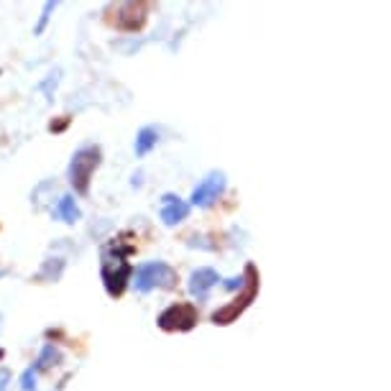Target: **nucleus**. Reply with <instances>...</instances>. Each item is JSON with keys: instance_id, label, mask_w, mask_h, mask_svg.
Returning a JSON list of instances; mask_svg holds the SVG:
<instances>
[{"instance_id": "nucleus-1", "label": "nucleus", "mask_w": 391, "mask_h": 391, "mask_svg": "<svg viewBox=\"0 0 391 391\" xmlns=\"http://www.w3.org/2000/svg\"><path fill=\"white\" fill-rule=\"evenodd\" d=\"M97 166H100V148L97 146H82L74 151L69 169H66V177H69V185L74 187V192H90V179H92V171Z\"/></svg>"}, {"instance_id": "nucleus-2", "label": "nucleus", "mask_w": 391, "mask_h": 391, "mask_svg": "<svg viewBox=\"0 0 391 391\" xmlns=\"http://www.w3.org/2000/svg\"><path fill=\"white\" fill-rule=\"evenodd\" d=\"M131 264L126 261V251H115V246H111L108 251L103 253V281L105 289L111 297H120L123 289H126L128 279H131Z\"/></svg>"}, {"instance_id": "nucleus-3", "label": "nucleus", "mask_w": 391, "mask_h": 391, "mask_svg": "<svg viewBox=\"0 0 391 391\" xmlns=\"http://www.w3.org/2000/svg\"><path fill=\"white\" fill-rule=\"evenodd\" d=\"M174 284H177V271L162 261H148V264L138 266V271H136V289L138 292H151L156 287L169 289Z\"/></svg>"}, {"instance_id": "nucleus-4", "label": "nucleus", "mask_w": 391, "mask_h": 391, "mask_svg": "<svg viewBox=\"0 0 391 391\" xmlns=\"http://www.w3.org/2000/svg\"><path fill=\"white\" fill-rule=\"evenodd\" d=\"M194 322H197V310L187 302L171 304L159 315V327L162 330H192Z\"/></svg>"}, {"instance_id": "nucleus-5", "label": "nucleus", "mask_w": 391, "mask_h": 391, "mask_svg": "<svg viewBox=\"0 0 391 391\" xmlns=\"http://www.w3.org/2000/svg\"><path fill=\"white\" fill-rule=\"evenodd\" d=\"M115 18H113V26L120 31H136L143 26V21H146V8L136 6V3H123V6L115 8Z\"/></svg>"}, {"instance_id": "nucleus-6", "label": "nucleus", "mask_w": 391, "mask_h": 391, "mask_svg": "<svg viewBox=\"0 0 391 391\" xmlns=\"http://www.w3.org/2000/svg\"><path fill=\"white\" fill-rule=\"evenodd\" d=\"M187 213H190V205H187V202H182L179 197H171V194H166V197H164L162 220L166 222V225H174V222L185 220Z\"/></svg>"}, {"instance_id": "nucleus-7", "label": "nucleus", "mask_w": 391, "mask_h": 391, "mask_svg": "<svg viewBox=\"0 0 391 391\" xmlns=\"http://www.w3.org/2000/svg\"><path fill=\"white\" fill-rule=\"evenodd\" d=\"M80 207H77V202H74L72 194H64V197H59V202H57V207H54V218L62 222H66V225H72V222L80 220Z\"/></svg>"}, {"instance_id": "nucleus-8", "label": "nucleus", "mask_w": 391, "mask_h": 391, "mask_svg": "<svg viewBox=\"0 0 391 391\" xmlns=\"http://www.w3.org/2000/svg\"><path fill=\"white\" fill-rule=\"evenodd\" d=\"M222 190V177L218 174V177H210V179H205L202 185L194 190V194H192V202L194 205H207L210 199L213 197H218V192Z\"/></svg>"}, {"instance_id": "nucleus-9", "label": "nucleus", "mask_w": 391, "mask_h": 391, "mask_svg": "<svg viewBox=\"0 0 391 391\" xmlns=\"http://www.w3.org/2000/svg\"><path fill=\"white\" fill-rule=\"evenodd\" d=\"M59 361H62L59 348H54V343H46V346L41 348V353H38L36 363H34V369H36V371H49L52 366H57Z\"/></svg>"}, {"instance_id": "nucleus-10", "label": "nucleus", "mask_w": 391, "mask_h": 391, "mask_svg": "<svg viewBox=\"0 0 391 391\" xmlns=\"http://www.w3.org/2000/svg\"><path fill=\"white\" fill-rule=\"evenodd\" d=\"M215 281H218V276H215V271H210V269H202V271L192 273V281H190V289H192V294L202 297L207 292V289L213 287Z\"/></svg>"}, {"instance_id": "nucleus-11", "label": "nucleus", "mask_w": 391, "mask_h": 391, "mask_svg": "<svg viewBox=\"0 0 391 391\" xmlns=\"http://www.w3.org/2000/svg\"><path fill=\"white\" fill-rule=\"evenodd\" d=\"M62 269H64V261H62V259H49L44 266H41V271L36 273V279L57 281L62 276Z\"/></svg>"}, {"instance_id": "nucleus-12", "label": "nucleus", "mask_w": 391, "mask_h": 391, "mask_svg": "<svg viewBox=\"0 0 391 391\" xmlns=\"http://www.w3.org/2000/svg\"><path fill=\"white\" fill-rule=\"evenodd\" d=\"M154 146H156V131L154 128H143V131L138 133V138H136V154L143 156Z\"/></svg>"}, {"instance_id": "nucleus-13", "label": "nucleus", "mask_w": 391, "mask_h": 391, "mask_svg": "<svg viewBox=\"0 0 391 391\" xmlns=\"http://www.w3.org/2000/svg\"><path fill=\"white\" fill-rule=\"evenodd\" d=\"M54 8H57V3H44V10H41L36 29H34V34H36V36H38V34H44L46 23H49V18H52V13H54Z\"/></svg>"}, {"instance_id": "nucleus-14", "label": "nucleus", "mask_w": 391, "mask_h": 391, "mask_svg": "<svg viewBox=\"0 0 391 391\" xmlns=\"http://www.w3.org/2000/svg\"><path fill=\"white\" fill-rule=\"evenodd\" d=\"M36 376H38V371L34 369V366L23 371V376H21V391H36Z\"/></svg>"}, {"instance_id": "nucleus-15", "label": "nucleus", "mask_w": 391, "mask_h": 391, "mask_svg": "<svg viewBox=\"0 0 391 391\" xmlns=\"http://www.w3.org/2000/svg\"><path fill=\"white\" fill-rule=\"evenodd\" d=\"M10 371L6 366H0V391H8V384H10Z\"/></svg>"}, {"instance_id": "nucleus-16", "label": "nucleus", "mask_w": 391, "mask_h": 391, "mask_svg": "<svg viewBox=\"0 0 391 391\" xmlns=\"http://www.w3.org/2000/svg\"><path fill=\"white\" fill-rule=\"evenodd\" d=\"M3 276H6V271H0V279H3Z\"/></svg>"}]
</instances>
